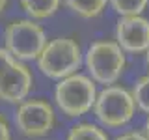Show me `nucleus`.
Returning <instances> with one entry per match:
<instances>
[{
	"label": "nucleus",
	"instance_id": "obj_1",
	"mask_svg": "<svg viewBox=\"0 0 149 140\" xmlns=\"http://www.w3.org/2000/svg\"><path fill=\"white\" fill-rule=\"evenodd\" d=\"M84 62L93 80L110 86L118 82L121 73L125 71L127 60H125V50L119 47L118 41L101 39L88 47Z\"/></svg>",
	"mask_w": 149,
	"mask_h": 140
},
{
	"label": "nucleus",
	"instance_id": "obj_2",
	"mask_svg": "<svg viewBox=\"0 0 149 140\" xmlns=\"http://www.w3.org/2000/svg\"><path fill=\"white\" fill-rule=\"evenodd\" d=\"M54 99L65 116L77 118L93 108L97 101V88L93 84V78L73 73L65 78H60L54 90Z\"/></svg>",
	"mask_w": 149,
	"mask_h": 140
},
{
	"label": "nucleus",
	"instance_id": "obj_3",
	"mask_svg": "<svg viewBox=\"0 0 149 140\" xmlns=\"http://www.w3.org/2000/svg\"><path fill=\"white\" fill-rule=\"evenodd\" d=\"M82 65L80 45L71 37H56L47 41L43 52L37 58V67L50 78H65L77 73Z\"/></svg>",
	"mask_w": 149,
	"mask_h": 140
},
{
	"label": "nucleus",
	"instance_id": "obj_4",
	"mask_svg": "<svg viewBox=\"0 0 149 140\" xmlns=\"http://www.w3.org/2000/svg\"><path fill=\"white\" fill-rule=\"evenodd\" d=\"M4 43L15 60H37L47 45V34L34 19H17L6 26Z\"/></svg>",
	"mask_w": 149,
	"mask_h": 140
},
{
	"label": "nucleus",
	"instance_id": "obj_5",
	"mask_svg": "<svg viewBox=\"0 0 149 140\" xmlns=\"http://www.w3.org/2000/svg\"><path fill=\"white\" fill-rule=\"evenodd\" d=\"M136 110V101L132 93L121 86H106L97 93V101L93 105L97 120L106 127H121L132 120Z\"/></svg>",
	"mask_w": 149,
	"mask_h": 140
},
{
	"label": "nucleus",
	"instance_id": "obj_6",
	"mask_svg": "<svg viewBox=\"0 0 149 140\" xmlns=\"http://www.w3.org/2000/svg\"><path fill=\"white\" fill-rule=\"evenodd\" d=\"M15 125L26 136H43L54 125V110L39 99L24 101L15 112Z\"/></svg>",
	"mask_w": 149,
	"mask_h": 140
},
{
	"label": "nucleus",
	"instance_id": "obj_7",
	"mask_svg": "<svg viewBox=\"0 0 149 140\" xmlns=\"http://www.w3.org/2000/svg\"><path fill=\"white\" fill-rule=\"evenodd\" d=\"M116 41L125 52L142 54L149 49V19L143 15L121 17L116 26Z\"/></svg>",
	"mask_w": 149,
	"mask_h": 140
},
{
	"label": "nucleus",
	"instance_id": "obj_8",
	"mask_svg": "<svg viewBox=\"0 0 149 140\" xmlns=\"http://www.w3.org/2000/svg\"><path fill=\"white\" fill-rule=\"evenodd\" d=\"M32 90V73L21 60H15L0 75V99L22 103Z\"/></svg>",
	"mask_w": 149,
	"mask_h": 140
},
{
	"label": "nucleus",
	"instance_id": "obj_9",
	"mask_svg": "<svg viewBox=\"0 0 149 140\" xmlns=\"http://www.w3.org/2000/svg\"><path fill=\"white\" fill-rule=\"evenodd\" d=\"M19 2H21V8L24 9L26 15L37 21V19L52 17L60 9L62 0H19Z\"/></svg>",
	"mask_w": 149,
	"mask_h": 140
},
{
	"label": "nucleus",
	"instance_id": "obj_10",
	"mask_svg": "<svg viewBox=\"0 0 149 140\" xmlns=\"http://www.w3.org/2000/svg\"><path fill=\"white\" fill-rule=\"evenodd\" d=\"M63 4L74 15L82 19H93L104 11L108 0H63Z\"/></svg>",
	"mask_w": 149,
	"mask_h": 140
},
{
	"label": "nucleus",
	"instance_id": "obj_11",
	"mask_svg": "<svg viewBox=\"0 0 149 140\" xmlns=\"http://www.w3.org/2000/svg\"><path fill=\"white\" fill-rule=\"evenodd\" d=\"M108 4L119 17H127V15H142L149 6V0H108Z\"/></svg>",
	"mask_w": 149,
	"mask_h": 140
},
{
	"label": "nucleus",
	"instance_id": "obj_12",
	"mask_svg": "<svg viewBox=\"0 0 149 140\" xmlns=\"http://www.w3.org/2000/svg\"><path fill=\"white\" fill-rule=\"evenodd\" d=\"M67 140H108L106 133L91 123H78L69 131Z\"/></svg>",
	"mask_w": 149,
	"mask_h": 140
},
{
	"label": "nucleus",
	"instance_id": "obj_13",
	"mask_svg": "<svg viewBox=\"0 0 149 140\" xmlns=\"http://www.w3.org/2000/svg\"><path fill=\"white\" fill-rule=\"evenodd\" d=\"M132 97H134V101H136L138 108L143 110L146 114H149V75L147 77H142L134 84Z\"/></svg>",
	"mask_w": 149,
	"mask_h": 140
},
{
	"label": "nucleus",
	"instance_id": "obj_14",
	"mask_svg": "<svg viewBox=\"0 0 149 140\" xmlns=\"http://www.w3.org/2000/svg\"><path fill=\"white\" fill-rule=\"evenodd\" d=\"M13 62H15V58L11 56V52H9L8 49H2V47H0V75L6 71Z\"/></svg>",
	"mask_w": 149,
	"mask_h": 140
},
{
	"label": "nucleus",
	"instance_id": "obj_15",
	"mask_svg": "<svg viewBox=\"0 0 149 140\" xmlns=\"http://www.w3.org/2000/svg\"><path fill=\"white\" fill-rule=\"evenodd\" d=\"M116 140H147V136L146 134H140V133H125L121 136H118Z\"/></svg>",
	"mask_w": 149,
	"mask_h": 140
},
{
	"label": "nucleus",
	"instance_id": "obj_16",
	"mask_svg": "<svg viewBox=\"0 0 149 140\" xmlns=\"http://www.w3.org/2000/svg\"><path fill=\"white\" fill-rule=\"evenodd\" d=\"M0 140H11V136H9V129H8V125L4 123L2 120H0Z\"/></svg>",
	"mask_w": 149,
	"mask_h": 140
},
{
	"label": "nucleus",
	"instance_id": "obj_17",
	"mask_svg": "<svg viewBox=\"0 0 149 140\" xmlns=\"http://www.w3.org/2000/svg\"><path fill=\"white\" fill-rule=\"evenodd\" d=\"M6 6H8V0H0V15L4 13V9H6Z\"/></svg>",
	"mask_w": 149,
	"mask_h": 140
},
{
	"label": "nucleus",
	"instance_id": "obj_18",
	"mask_svg": "<svg viewBox=\"0 0 149 140\" xmlns=\"http://www.w3.org/2000/svg\"><path fill=\"white\" fill-rule=\"evenodd\" d=\"M146 136H147V140H149V118H147V121H146Z\"/></svg>",
	"mask_w": 149,
	"mask_h": 140
},
{
	"label": "nucleus",
	"instance_id": "obj_19",
	"mask_svg": "<svg viewBox=\"0 0 149 140\" xmlns=\"http://www.w3.org/2000/svg\"><path fill=\"white\" fill-rule=\"evenodd\" d=\"M146 64H147V67H149V49H147V52H146Z\"/></svg>",
	"mask_w": 149,
	"mask_h": 140
}]
</instances>
